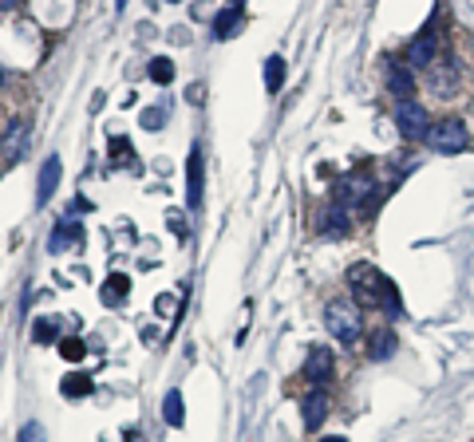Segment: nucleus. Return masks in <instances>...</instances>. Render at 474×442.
<instances>
[{"label": "nucleus", "instance_id": "obj_10", "mask_svg": "<svg viewBox=\"0 0 474 442\" xmlns=\"http://www.w3.org/2000/svg\"><path fill=\"white\" fill-rule=\"evenodd\" d=\"M59 174H64V162H59L56 154H47V162L40 166V194H36L40 206H47V198L59 190Z\"/></svg>", "mask_w": 474, "mask_h": 442}, {"label": "nucleus", "instance_id": "obj_24", "mask_svg": "<svg viewBox=\"0 0 474 442\" xmlns=\"http://www.w3.org/2000/svg\"><path fill=\"white\" fill-rule=\"evenodd\" d=\"M142 123H147V130H159V123H162V111H147V115H142Z\"/></svg>", "mask_w": 474, "mask_h": 442}, {"label": "nucleus", "instance_id": "obj_26", "mask_svg": "<svg viewBox=\"0 0 474 442\" xmlns=\"http://www.w3.org/2000/svg\"><path fill=\"white\" fill-rule=\"evenodd\" d=\"M5 8H12V0H0V12H5Z\"/></svg>", "mask_w": 474, "mask_h": 442}, {"label": "nucleus", "instance_id": "obj_17", "mask_svg": "<svg viewBox=\"0 0 474 442\" xmlns=\"http://www.w3.org/2000/svg\"><path fill=\"white\" fill-rule=\"evenodd\" d=\"M325 221H328V225H325V237H344V233H348V213H344L340 206L332 210Z\"/></svg>", "mask_w": 474, "mask_h": 442}, {"label": "nucleus", "instance_id": "obj_2", "mask_svg": "<svg viewBox=\"0 0 474 442\" xmlns=\"http://www.w3.org/2000/svg\"><path fill=\"white\" fill-rule=\"evenodd\" d=\"M325 328L336 344H356L364 336V313L348 301H332L325 308Z\"/></svg>", "mask_w": 474, "mask_h": 442}, {"label": "nucleus", "instance_id": "obj_18", "mask_svg": "<svg viewBox=\"0 0 474 442\" xmlns=\"http://www.w3.org/2000/svg\"><path fill=\"white\" fill-rule=\"evenodd\" d=\"M64 396H67V399H76V396H91V379H88V375H67Z\"/></svg>", "mask_w": 474, "mask_h": 442}, {"label": "nucleus", "instance_id": "obj_5", "mask_svg": "<svg viewBox=\"0 0 474 442\" xmlns=\"http://www.w3.org/2000/svg\"><path fill=\"white\" fill-rule=\"evenodd\" d=\"M396 127L403 139H423L427 127H431V115H427V107L419 99H403L396 103Z\"/></svg>", "mask_w": 474, "mask_h": 442}, {"label": "nucleus", "instance_id": "obj_7", "mask_svg": "<svg viewBox=\"0 0 474 442\" xmlns=\"http://www.w3.org/2000/svg\"><path fill=\"white\" fill-rule=\"evenodd\" d=\"M438 59V36L427 28V32H419L411 40V47H407V67L411 71H427Z\"/></svg>", "mask_w": 474, "mask_h": 442}, {"label": "nucleus", "instance_id": "obj_29", "mask_svg": "<svg viewBox=\"0 0 474 442\" xmlns=\"http://www.w3.org/2000/svg\"><path fill=\"white\" fill-rule=\"evenodd\" d=\"M325 442H344V438H325Z\"/></svg>", "mask_w": 474, "mask_h": 442}, {"label": "nucleus", "instance_id": "obj_22", "mask_svg": "<svg viewBox=\"0 0 474 442\" xmlns=\"http://www.w3.org/2000/svg\"><path fill=\"white\" fill-rule=\"evenodd\" d=\"M59 352H64V360H83V352L88 348H83V340H64L59 344Z\"/></svg>", "mask_w": 474, "mask_h": 442}, {"label": "nucleus", "instance_id": "obj_8", "mask_svg": "<svg viewBox=\"0 0 474 442\" xmlns=\"http://www.w3.org/2000/svg\"><path fill=\"white\" fill-rule=\"evenodd\" d=\"M325 415H328V391L325 387H313L301 399V423H304V431H320Z\"/></svg>", "mask_w": 474, "mask_h": 442}, {"label": "nucleus", "instance_id": "obj_25", "mask_svg": "<svg viewBox=\"0 0 474 442\" xmlns=\"http://www.w3.org/2000/svg\"><path fill=\"white\" fill-rule=\"evenodd\" d=\"M127 8V0H115V12H123Z\"/></svg>", "mask_w": 474, "mask_h": 442}, {"label": "nucleus", "instance_id": "obj_12", "mask_svg": "<svg viewBox=\"0 0 474 442\" xmlns=\"http://www.w3.org/2000/svg\"><path fill=\"white\" fill-rule=\"evenodd\" d=\"M242 32V8H222L218 16H213V36H218V40H233V36Z\"/></svg>", "mask_w": 474, "mask_h": 442}, {"label": "nucleus", "instance_id": "obj_28", "mask_svg": "<svg viewBox=\"0 0 474 442\" xmlns=\"http://www.w3.org/2000/svg\"><path fill=\"white\" fill-rule=\"evenodd\" d=\"M162 5H178V0H162Z\"/></svg>", "mask_w": 474, "mask_h": 442}, {"label": "nucleus", "instance_id": "obj_23", "mask_svg": "<svg viewBox=\"0 0 474 442\" xmlns=\"http://www.w3.org/2000/svg\"><path fill=\"white\" fill-rule=\"evenodd\" d=\"M67 237H76V242H79V230H71V225L64 221V225H59V230L52 233V249H59V245H64V242H67Z\"/></svg>", "mask_w": 474, "mask_h": 442}, {"label": "nucleus", "instance_id": "obj_15", "mask_svg": "<svg viewBox=\"0 0 474 442\" xmlns=\"http://www.w3.org/2000/svg\"><path fill=\"white\" fill-rule=\"evenodd\" d=\"M162 419L170 423V427H182V423H186V415H182V396H178V391H170V396L162 399Z\"/></svg>", "mask_w": 474, "mask_h": 442}, {"label": "nucleus", "instance_id": "obj_1", "mask_svg": "<svg viewBox=\"0 0 474 442\" xmlns=\"http://www.w3.org/2000/svg\"><path fill=\"white\" fill-rule=\"evenodd\" d=\"M348 289H352V304L360 313H387L399 316V293L376 265H352L348 269Z\"/></svg>", "mask_w": 474, "mask_h": 442}, {"label": "nucleus", "instance_id": "obj_16", "mask_svg": "<svg viewBox=\"0 0 474 442\" xmlns=\"http://www.w3.org/2000/svg\"><path fill=\"white\" fill-rule=\"evenodd\" d=\"M123 296H127V277L123 272H115V277L107 281V289H103V301L107 304H123Z\"/></svg>", "mask_w": 474, "mask_h": 442}, {"label": "nucleus", "instance_id": "obj_14", "mask_svg": "<svg viewBox=\"0 0 474 442\" xmlns=\"http://www.w3.org/2000/svg\"><path fill=\"white\" fill-rule=\"evenodd\" d=\"M265 87H269V95H277L284 87V59L281 56H269V64H265Z\"/></svg>", "mask_w": 474, "mask_h": 442}, {"label": "nucleus", "instance_id": "obj_13", "mask_svg": "<svg viewBox=\"0 0 474 442\" xmlns=\"http://www.w3.org/2000/svg\"><path fill=\"white\" fill-rule=\"evenodd\" d=\"M391 352H396V332L391 328L372 332V340H367V360H387Z\"/></svg>", "mask_w": 474, "mask_h": 442}, {"label": "nucleus", "instance_id": "obj_9", "mask_svg": "<svg viewBox=\"0 0 474 442\" xmlns=\"http://www.w3.org/2000/svg\"><path fill=\"white\" fill-rule=\"evenodd\" d=\"M201 147L190 150V162H186V201H190V210H201Z\"/></svg>", "mask_w": 474, "mask_h": 442}, {"label": "nucleus", "instance_id": "obj_11", "mask_svg": "<svg viewBox=\"0 0 474 442\" xmlns=\"http://www.w3.org/2000/svg\"><path fill=\"white\" fill-rule=\"evenodd\" d=\"M387 91L396 95V103L415 99V76H411V67H407V64H396V67L387 71Z\"/></svg>", "mask_w": 474, "mask_h": 442}, {"label": "nucleus", "instance_id": "obj_4", "mask_svg": "<svg viewBox=\"0 0 474 442\" xmlns=\"http://www.w3.org/2000/svg\"><path fill=\"white\" fill-rule=\"evenodd\" d=\"M427 87H431V95H438V99H455L459 95V64L450 56L435 59L431 67H427Z\"/></svg>", "mask_w": 474, "mask_h": 442}, {"label": "nucleus", "instance_id": "obj_19", "mask_svg": "<svg viewBox=\"0 0 474 442\" xmlns=\"http://www.w3.org/2000/svg\"><path fill=\"white\" fill-rule=\"evenodd\" d=\"M150 79L154 83H170L174 79V64H170V59H150Z\"/></svg>", "mask_w": 474, "mask_h": 442}, {"label": "nucleus", "instance_id": "obj_3", "mask_svg": "<svg viewBox=\"0 0 474 442\" xmlns=\"http://www.w3.org/2000/svg\"><path fill=\"white\" fill-rule=\"evenodd\" d=\"M423 142H427V150L459 154V150L470 147V135H467V127H462L459 118H443V123H431V127H427Z\"/></svg>", "mask_w": 474, "mask_h": 442}, {"label": "nucleus", "instance_id": "obj_20", "mask_svg": "<svg viewBox=\"0 0 474 442\" xmlns=\"http://www.w3.org/2000/svg\"><path fill=\"white\" fill-rule=\"evenodd\" d=\"M40 344H47V340H56L59 336V320H36V332H32Z\"/></svg>", "mask_w": 474, "mask_h": 442}, {"label": "nucleus", "instance_id": "obj_27", "mask_svg": "<svg viewBox=\"0 0 474 442\" xmlns=\"http://www.w3.org/2000/svg\"><path fill=\"white\" fill-rule=\"evenodd\" d=\"M230 5H233V8H242V0H230Z\"/></svg>", "mask_w": 474, "mask_h": 442}, {"label": "nucleus", "instance_id": "obj_21", "mask_svg": "<svg viewBox=\"0 0 474 442\" xmlns=\"http://www.w3.org/2000/svg\"><path fill=\"white\" fill-rule=\"evenodd\" d=\"M16 442H47V435H44L40 423H24L20 435H16Z\"/></svg>", "mask_w": 474, "mask_h": 442}, {"label": "nucleus", "instance_id": "obj_6", "mask_svg": "<svg viewBox=\"0 0 474 442\" xmlns=\"http://www.w3.org/2000/svg\"><path fill=\"white\" fill-rule=\"evenodd\" d=\"M332 375H336V355H332V348H308V355H304V379L308 384L325 387Z\"/></svg>", "mask_w": 474, "mask_h": 442}]
</instances>
